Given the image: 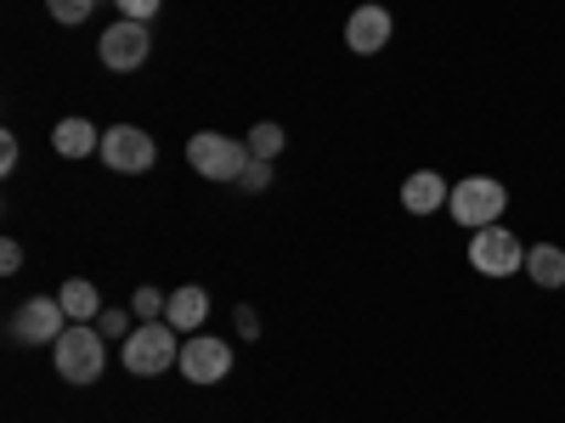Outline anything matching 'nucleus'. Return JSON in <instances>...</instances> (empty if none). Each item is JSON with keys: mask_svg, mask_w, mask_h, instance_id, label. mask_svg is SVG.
<instances>
[{"mask_svg": "<svg viewBox=\"0 0 565 423\" xmlns=\"http://www.w3.org/2000/svg\"><path fill=\"white\" fill-rule=\"evenodd\" d=\"M447 198H452V181H447L441 170H413V175L402 181V209H407V215H441Z\"/></svg>", "mask_w": 565, "mask_h": 423, "instance_id": "9b49d317", "label": "nucleus"}, {"mask_svg": "<svg viewBox=\"0 0 565 423\" xmlns=\"http://www.w3.org/2000/svg\"><path fill=\"white\" fill-rule=\"evenodd\" d=\"M52 148H57V159H90V153H103V130L90 124V119H79V113H68V119H57L52 124Z\"/></svg>", "mask_w": 565, "mask_h": 423, "instance_id": "f8f14e48", "label": "nucleus"}, {"mask_svg": "<svg viewBox=\"0 0 565 423\" xmlns=\"http://www.w3.org/2000/svg\"><path fill=\"white\" fill-rule=\"evenodd\" d=\"M45 12H52L63 29H79L90 12H97V0H45Z\"/></svg>", "mask_w": 565, "mask_h": 423, "instance_id": "a211bd4d", "label": "nucleus"}, {"mask_svg": "<svg viewBox=\"0 0 565 423\" xmlns=\"http://www.w3.org/2000/svg\"><path fill=\"white\" fill-rule=\"evenodd\" d=\"M238 186H244V193H266V186H271V164H260V159H255V164L244 170V181H238Z\"/></svg>", "mask_w": 565, "mask_h": 423, "instance_id": "412c9836", "label": "nucleus"}, {"mask_svg": "<svg viewBox=\"0 0 565 423\" xmlns=\"http://www.w3.org/2000/svg\"><path fill=\"white\" fill-rule=\"evenodd\" d=\"M0 271H7V276H12V271H23V243H18V238L0 243Z\"/></svg>", "mask_w": 565, "mask_h": 423, "instance_id": "5701e85b", "label": "nucleus"}, {"mask_svg": "<svg viewBox=\"0 0 565 423\" xmlns=\"http://www.w3.org/2000/svg\"><path fill=\"white\" fill-rule=\"evenodd\" d=\"M148 52H153V34H148V23H136V18L108 23L103 40H97V57H103L108 74H136L141 63H148Z\"/></svg>", "mask_w": 565, "mask_h": 423, "instance_id": "0eeeda50", "label": "nucleus"}, {"mask_svg": "<svg viewBox=\"0 0 565 423\" xmlns=\"http://www.w3.org/2000/svg\"><path fill=\"white\" fill-rule=\"evenodd\" d=\"M57 300H63V311H68V322H97L108 305H103V294H97V282H85V276H68L63 289H57Z\"/></svg>", "mask_w": 565, "mask_h": 423, "instance_id": "4468645a", "label": "nucleus"}, {"mask_svg": "<svg viewBox=\"0 0 565 423\" xmlns=\"http://www.w3.org/2000/svg\"><path fill=\"white\" fill-rule=\"evenodd\" d=\"M63 327H68V311H63V300L52 294H34V300H18L12 305V316H7V334L18 339V345H57L63 339Z\"/></svg>", "mask_w": 565, "mask_h": 423, "instance_id": "423d86ee", "label": "nucleus"}, {"mask_svg": "<svg viewBox=\"0 0 565 423\" xmlns=\"http://www.w3.org/2000/svg\"><path fill=\"white\" fill-rule=\"evenodd\" d=\"M97 159L108 170H119V175H148L153 159H159V141L141 124H114V130H103V153Z\"/></svg>", "mask_w": 565, "mask_h": 423, "instance_id": "6e6552de", "label": "nucleus"}, {"mask_svg": "<svg viewBox=\"0 0 565 423\" xmlns=\"http://www.w3.org/2000/svg\"><path fill=\"white\" fill-rule=\"evenodd\" d=\"M164 322L175 327V334H204V322H210V294L199 289V282H181V289L170 294Z\"/></svg>", "mask_w": 565, "mask_h": 423, "instance_id": "ddd939ff", "label": "nucleus"}, {"mask_svg": "<svg viewBox=\"0 0 565 423\" xmlns=\"http://www.w3.org/2000/svg\"><path fill=\"white\" fill-rule=\"evenodd\" d=\"M232 361H238V356H232L226 339H215V334H186L175 367H181L186 384H221L226 372H232Z\"/></svg>", "mask_w": 565, "mask_h": 423, "instance_id": "1a4fd4ad", "label": "nucleus"}, {"mask_svg": "<svg viewBox=\"0 0 565 423\" xmlns=\"http://www.w3.org/2000/svg\"><path fill=\"white\" fill-rule=\"evenodd\" d=\"M119 361H125L130 379H159V372H170V361H181V334L164 316L159 322H136V334L125 339Z\"/></svg>", "mask_w": 565, "mask_h": 423, "instance_id": "f03ea898", "label": "nucleus"}, {"mask_svg": "<svg viewBox=\"0 0 565 423\" xmlns=\"http://www.w3.org/2000/svg\"><path fill=\"white\" fill-rule=\"evenodd\" d=\"M97 327H103V339H119V345H125V339L136 334V311H130V305H125V311L108 305V311L97 316Z\"/></svg>", "mask_w": 565, "mask_h": 423, "instance_id": "f3484780", "label": "nucleus"}, {"mask_svg": "<svg viewBox=\"0 0 565 423\" xmlns=\"http://www.w3.org/2000/svg\"><path fill=\"white\" fill-rule=\"evenodd\" d=\"M249 159H260V164H271L277 153H282V141H289V135H282V124L277 119H260V124H249Z\"/></svg>", "mask_w": 565, "mask_h": 423, "instance_id": "dca6fc26", "label": "nucleus"}, {"mask_svg": "<svg viewBox=\"0 0 565 423\" xmlns=\"http://www.w3.org/2000/svg\"><path fill=\"white\" fill-rule=\"evenodd\" d=\"M114 7H119V18H136V23H153V18H159V7H164V0H114Z\"/></svg>", "mask_w": 565, "mask_h": 423, "instance_id": "aec40b11", "label": "nucleus"}, {"mask_svg": "<svg viewBox=\"0 0 565 423\" xmlns=\"http://www.w3.org/2000/svg\"><path fill=\"white\" fill-rule=\"evenodd\" d=\"M186 164H193L204 181H232V186H238L255 159H249V141L221 135V130H199L193 141H186Z\"/></svg>", "mask_w": 565, "mask_h": 423, "instance_id": "20e7f679", "label": "nucleus"}, {"mask_svg": "<svg viewBox=\"0 0 565 423\" xmlns=\"http://www.w3.org/2000/svg\"><path fill=\"white\" fill-rule=\"evenodd\" d=\"M469 265L481 276H514V271H526V243L503 220L481 226V231H469Z\"/></svg>", "mask_w": 565, "mask_h": 423, "instance_id": "39448f33", "label": "nucleus"}, {"mask_svg": "<svg viewBox=\"0 0 565 423\" xmlns=\"http://www.w3.org/2000/svg\"><path fill=\"white\" fill-rule=\"evenodd\" d=\"M391 34H396V18H391V7H356L351 18H345V45L356 57H373V52H385L391 45Z\"/></svg>", "mask_w": 565, "mask_h": 423, "instance_id": "9d476101", "label": "nucleus"}, {"mask_svg": "<svg viewBox=\"0 0 565 423\" xmlns=\"http://www.w3.org/2000/svg\"><path fill=\"white\" fill-rule=\"evenodd\" d=\"M130 311H136V322H159V316L170 311V300H164L159 289H148V282H141V289L130 294Z\"/></svg>", "mask_w": 565, "mask_h": 423, "instance_id": "6ab92c4d", "label": "nucleus"}, {"mask_svg": "<svg viewBox=\"0 0 565 423\" xmlns=\"http://www.w3.org/2000/svg\"><path fill=\"white\" fill-rule=\"evenodd\" d=\"M18 153H23V148H18V135H12V130H0V175H12V170H18Z\"/></svg>", "mask_w": 565, "mask_h": 423, "instance_id": "4be33fe9", "label": "nucleus"}, {"mask_svg": "<svg viewBox=\"0 0 565 423\" xmlns=\"http://www.w3.org/2000/svg\"><path fill=\"white\" fill-rule=\"evenodd\" d=\"M509 209V186L492 181V175H463L452 181V198H447V215L469 231H481V226H498Z\"/></svg>", "mask_w": 565, "mask_h": 423, "instance_id": "7ed1b4c3", "label": "nucleus"}, {"mask_svg": "<svg viewBox=\"0 0 565 423\" xmlns=\"http://www.w3.org/2000/svg\"><path fill=\"white\" fill-rule=\"evenodd\" d=\"M238 334H244V339H255V334H260V316H255V305H238Z\"/></svg>", "mask_w": 565, "mask_h": 423, "instance_id": "b1692460", "label": "nucleus"}, {"mask_svg": "<svg viewBox=\"0 0 565 423\" xmlns=\"http://www.w3.org/2000/svg\"><path fill=\"white\" fill-rule=\"evenodd\" d=\"M52 361H57V379L63 384H97L103 367H108V339L97 322H68L63 339L52 345Z\"/></svg>", "mask_w": 565, "mask_h": 423, "instance_id": "f257e3e1", "label": "nucleus"}, {"mask_svg": "<svg viewBox=\"0 0 565 423\" xmlns=\"http://www.w3.org/2000/svg\"><path fill=\"white\" fill-rule=\"evenodd\" d=\"M526 276L537 289H565V249L559 243H532L526 249Z\"/></svg>", "mask_w": 565, "mask_h": 423, "instance_id": "2eb2a0df", "label": "nucleus"}]
</instances>
